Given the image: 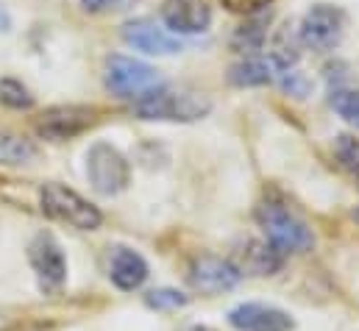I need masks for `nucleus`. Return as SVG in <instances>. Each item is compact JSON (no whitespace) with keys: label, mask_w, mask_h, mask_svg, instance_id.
<instances>
[{"label":"nucleus","mask_w":359,"mask_h":331,"mask_svg":"<svg viewBox=\"0 0 359 331\" xmlns=\"http://www.w3.org/2000/svg\"><path fill=\"white\" fill-rule=\"evenodd\" d=\"M257 217H259V226H262L268 243L278 253H304V250L312 248V243H315L309 226L301 217H295L281 203H265V206H259Z\"/></svg>","instance_id":"obj_1"},{"label":"nucleus","mask_w":359,"mask_h":331,"mask_svg":"<svg viewBox=\"0 0 359 331\" xmlns=\"http://www.w3.org/2000/svg\"><path fill=\"white\" fill-rule=\"evenodd\" d=\"M39 201H42V212L53 220H62L67 226H76L81 231H92L100 226V212L92 206L90 201H84L79 192L67 189L65 184H45L42 192H39Z\"/></svg>","instance_id":"obj_2"},{"label":"nucleus","mask_w":359,"mask_h":331,"mask_svg":"<svg viewBox=\"0 0 359 331\" xmlns=\"http://www.w3.org/2000/svg\"><path fill=\"white\" fill-rule=\"evenodd\" d=\"M209 100L198 92H187V89H156L154 95L142 97L137 103V114L142 120H198L209 112Z\"/></svg>","instance_id":"obj_3"},{"label":"nucleus","mask_w":359,"mask_h":331,"mask_svg":"<svg viewBox=\"0 0 359 331\" xmlns=\"http://www.w3.org/2000/svg\"><path fill=\"white\" fill-rule=\"evenodd\" d=\"M106 86L117 95V97H128V100H142L148 95H154L156 89H162V79L154 67L128 59V56H111L109 67H106Z\"/></svg>","instance_id":"obj_4"},{"label":"nucleus","mask_w":359,"mask_h":331,"mask_svg":"<svg viewBox=\"0 0 359 331\" xmlns=\"http://www.w3.org/2000/svg\"><path fill=\"white\" fill-rule=\"evenodd\" d=\"M346 31V14L334 6H312L301 22V42L318 53H329L340 45Z\"/></svg>","instance_id":"obj_5"},{"label":"nucleus","mask_w":359,"mask_h":331,"mask_svg":"<svg viewBox=\"0 0 359 331\" xmlns=\"http://www.w3.org/2000/svg\"><path fill=\"white\" fill-rule=\"evenodd\" d=\"M87 175L100 195H117L128 184V162L111 145L97 142L87 154Z\"/></svg>","instance_id":"obj_6"},{"label":"nucleus","mask_w":359,"mask_h":331,"mask_svg":"<svg viewBox=\"0 0 359 331\" xmlns=\"http://www.w3.org/2000/svg\"><path fill=\"white\" fill-rule=\"evenodd\" d=\"M28 259H31V267L39 278V287L45 292H56L62 290L65 278H67V262H65V253L56 245V240L50 234H39L31 248H28Z\"/></svg>","instance_id":"obj_7"},{"label":"nucleus","mask_w":359,"mask_h":331,"mask_svg":"<svg viewBox=\"0 0 359 331\" xmlns=\"http://www.w3.org/2000/svg\"><path fill=\"white\" fill-rule=\"evenodd\" d=\"M90 123V109H84V106H56V109H48L36 120V134L50 140V142H62V140H73L76 134H81Z\"/></svg>","instance_id":"obj_8"},{"label":"nucleus","mask_w":359,"mask_h":331,"mask_svg":"<svg viewBox=\"0 0 359 331\" xmlns=\"http://www.w3.org/2000/svg\"><path fill=\"white\" fill-rule=\"evenodd\" d=\"M237 281H240V270L217 256H201L189 267V284L198 292H226L237 287Z\"/></svg>","instance_id":"obj_9"},{"label":"nucleus","mask_w":359,"mask_h":331,"mask_svg":"<svg viewBox=\"0 0 359 331\" xmlns=\"http://www.w3.org/2000/svg\"><path fill=\"white\" fill-rule=\"evenodd\" d=\"M162 20L176 34H201L212 22V8L206 0H165Z\"/></svg>","instance_id":"obj_10"},{"label":"nucleus","mask_w":359,"mask_h":331,"mask_svg":"<svg viewBox=\"0 0 359 331\" xmlns=\"http://www.w3.org/2000/svg\"><path fill=\"white\" fill-rule=\"evenodd\" d=\"M229 323L237 331H292V318L276 306L243 304L229 312Z\"/></svg>","instance_id":"obj_11"},{"label":"nucleus","mask_w":359,"mask_h":331,"mask_svg":"<svg viewBox=\"0 0 359 331\" xmlns=\"http://www.w3.org/2000/svg\"><path fill=\"white\" fill-rule=\"evenodd\" d=\"M123 36L128 45H134L137 50L142 53H151V56H168V53H179L181 42L176 36H170L165 28H159L156 22L151 20H134L123 28Z\"/></svg>","instance_id":"obj_12"},{"label":"nucleus","mask_w":359,"mask_h":331,"mask_svg":"<svg viewBox=\"0 0 359 331\" xmlns=\"http://www.w3.org/2000/svg\"><path fill=\"white\" fill-rule=\"evenodd\" d=\"M109 276H111V281H114L120 290L131 292V290H137V287L145 284V278H148V264H145V259H142L137 250L114 248L111 256H109Z\"/></svg>","instance_id":"obj_13"},{"label":"nucleus","mask_w":359,"mask_h":331,"mask_svg":"<svg viewBox=\"0 0 359 331\" xmlns=\"http://www.w3.org/2000/svg\"><path fill=\"white\" fill-rule=\"evenodd\" d=\"M248 276H273L281 267V253L273 248L270 243H248L245 248L240 250V264H234Z\"/></svg>","instance_id":"obj_14"},{"label":"nucleus","mask_w":359,"mask_h":331,"mask_svg":"<svg viewBox=\"0 0 359 331\" xmlns=\"http://www.w3.org/2000/svg\"><path fill=\"white\" fill-rule=\"evenodd\" d=\"M229 79L237 86H262V83L276 81V67H273L270 56L268 59H248V62L234 65Z\"/></svg>","instance_id":"obj_15"},{"label":"nucleus","mask_w":359,"mask_h":331,"mask_svg":"<svg viewBox=\"0 0 359 331\" xmlns=\"http://www.w3.org/2000/svg\"><path fill=\"white\" fill-rule=\"evenodd\" d=\"M36 156V145L17 134H0V165H28Z\"/></svg>","instance_id":"obj_16"},{"label":"nucleus","mask_w":359,"mask_h":331,"mask_svg":"<svg viewBox=\"0 0 359 331\" xmlns=\"http://www.w3.org/2000/svg\"><path fill=\"white\" fill-rule=\"evenodd\" d=\"M0 103L11 106V109H31L34 106V97L28 95V89L14 79H3L0 81Z\"/></svg>","instance_id":"obj_17"},{"label":"nucleus","mask_w":359,"mask_h":331,"mask_svg":"<svg viewBox=\"0 0 359 331\" xmlns=\"http://www.w3.org/2000/svg\"><path fill=\"white\" fill-rule=\"evenodd\" d=\"M332 106H334V112H337L343 120H348L351 126H357L359 128V89H351V92H334Z\"/></svg>","instance_id":"obj_18"},{"label":"nucleus","mask_w":359,"mask_h":331,"mask_svg":"<svg viewBox=\"0 0 359 331\" xmlns=\"http://www.w3.org/2000/svg\"><path fill=\"white\" fill-rule=\"evenodd\" d=\"M145 304L154 306V309H176V306L187 304V295H181L179 290H154L145 298Z\"/></svg>","instance_id":"obj_19"},{"label":"nucleus","mask_w":359,"mask_h":331,"mask_svg":"<svg viewBox=\"0 0 359 331\" xmlns=\"http://www.w3.org/2000/svg\"><path fill=\"white\" fill-rule=\"evenodd\" d=\"M337 156L359 178V140H354V137H340L337 140Z\"/></svg>","instance_id":"obj_20"},{"label":"nucleus","mask_w":359,"mask_h":331,"mask_svg":"<svg viewBox=\"0 0 359 331\" xmlns=\"http://www.w3.org/2000/svg\"><path fill=\"white\" fill-rule=\"evenodd\" d=\"M229 11L234 14H257L259 8H265L270 0H220Z\"/></svg>","instance_id":"obj_21"},{"label":"nucleus","mask_w":359,"mask_h":331,"mask_svg":"<svg viewBox=\"0 0 359 331\" xmlns=\"http://www.w3.org/2000/svg\"><path fill=\"white\" fill-rule=\"evenodd\" d=\"M90 11H103V8H109L111 3H117V0H81Z\"/></svg>","instance_id":"obj_22"},{"label":"nucleus","mask_w":359,"mask_h":331,"mask_svg":"<svg viewBox=\"0 0 359 331\" xmlns=\"http://www.w3.org/2000/svg\"><path fill=\"white\" fill-rule=\"evenodd\" d=\"M8 22H11V20H8V14L0 8V31H6V28H8Z\"/></svg>","instance_id":"obj_23"},{"label":"nucleus","mask_w":359,"mask_h":331,"mask_svg":"<svg viewBox=\"0 0 359 331\" xmlns=\"http://www.w3.org/2000/svg\"><path fill=\"white\" fill-rule=\"evenodd\" d=\"M184 331H215V329H209V326H187Z\"/></svg>","instance_id":"obj_24"},{"label":"nucleus","mask_w":359,"mask_h":331,"mask_svg":"<svg viewBox=\"0 0 359 331\" xmlns=\"http://www.w3.org/2000/svg\"><path fill=\"white\" fill-rule=\"evenodd\" d=\"M357 220H359V212H357Z\"/></svg>","instance_id":"obj_25"}]
</instances>
